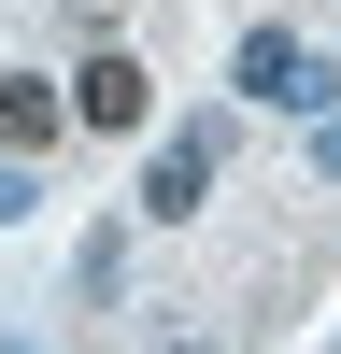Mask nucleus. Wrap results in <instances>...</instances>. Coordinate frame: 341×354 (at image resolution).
Wrapping results in <instances>:
<instances>
[{"label":"nucleus","mask_w":341,"mask_h":354,"mask_svg":"<svg viewBox=\"0 0 341 354\" xmlns=\"http://www.w3.org/2000/svg\"><path fill=\"white\" fill-rule=\"evenodd\" d=\"M71 128H157V85H142V57H85V71H71Z\"/></svg>","instance_id":"3"},{"label":"nucleus","mask_w":341,"mask_h":354,"mask_svg":"<svg viewBox=\"0 0 341 354\" xmlns=\"http://www.w3.org/2000/svg\"><path fill=\"white\" fill-rule=\"evenodd\" d=\"M57 142V85L43 71H0V156H43Z\"/></svg>","instance_id":"4"},{"label":"nucleus","mask_w":341,"mask_h":354,"mask_svg":"<svg viewBox=\"0 0 341 354\" xmlns=\"http://www.w3.org/2000/svg\"><path fill=\"white\" fill-rule=\"evenodd\" d=\"M114 283H128V227H85V255H71V312H114Z\"/></svg>","instance_id":"5"},{"label":"nucleus","mask_w":341,"mask_h":354,"mask_svg":"<svg viewBox=\"0 0 341 354\" xmlns=\"http://www.w3.org/2000/svg\"><path fill=\"white\" fill-rule=\"evenodd\" d=\"M313 170H327V185H341V113H327V128H313Z\"/></svg>","instance_id":"7"},{"label":"nucleus","mask_w":341,"mask_h":354,"mask_svg":"<svg viewBox=\"0 0 341 354\" xmlns=\"http://www.w3.org/2000/svg\"><path fill=\"white\" fill-rule=\"evenodd\" d=\"M227 85L242 100H270V113H327V43H299V28H242V57H227Z\"/></svg>","instance_id":"1"},{"label":"nucleus","mask_w":341,"mask_h":354,"mask_svg":"<svg viewBox=\"0 0 341 354\" xmlns=\"http://www.w3.org/2000/svg\"><path fill=\"white\" fill-rule=\"evenodd\" d=\"M15 213H43V185H28V156H0V227Z\"/></svg>","instance_id":"6"},{"label":"nucleus","mask_w":341,"mask_h":354,"mask_svg":"<svg viewBox=\"0 0 341 354\" xmlns=\"http://www.w3.org/2000/svg\"><path fill=\"white\" fill-rule=\"evenodd\" d=\"M213 170H227V113H185V128L142 156V227H185L199 198H213Z\"/></svg>","instance_id":"2"}]
</instances>
